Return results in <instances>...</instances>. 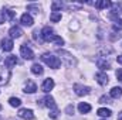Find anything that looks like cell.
Listing matches in <instances>:
<instances>
[{"label": "cell", "mask_w": 122, "mask_h": 120, "mask_svg": "<svg viewBox=\"0 0 122 120\" xmlns=\"http://www.w3.org/2000/svg\"><path fill=\"white\" fill-rule=\"evenodd\" d=\"M41 60H43V62H46L50 68H54V69H57V68L61 65L60 58L56 57V55H53V54H43Z\"/></svg>", "instance_id": "6da1fadb"}, {"label": "cell", "mask_w": 122, "mask_h": 120, "mask_svg": "<svg viewBox=\"0 0 122 120\" xmlns=\"http://www.w3.org/2000/svg\"><path fill=\"white\" fill-rule=\"evenodd\" d=\"M37 105L40 106H46V107H50V109H56V102L51 96H46L44 99L41 100H37Z\"/></svg>", "instance_id": "7a4b0ae2"}, {"label": "cell", "mask_w": 122, "mask_h": 120, "mask_svg": "<svg viewBox=\"0 0 122 120\" xmlns=\"http://www.w3.org/2000/svg\"><path fill=\"white\" fill-rule=\"evenodd\" d=\"M20 54H21V57H23L24 60H33V58H34V52L31 51L26 44L20 47Z\"/></svg>", "instance_id": "3957f363"}, {"label": "cell", "mask_w": 122, "mask_h": 120, "mask_svg": "<svg viewBox=\"0 0 122 120\" xmlns=\"http://www.w3.org/2000/svg\"><path fill=\"white\" fill-rule=\"evenodd\" d=\"M10 79V69L9 68H0V85L7 83Z\"/></svg>", "instance_id": "277c9868"}, {"label": "cell", "mask_w": 122, "mask_h": 120, "mask_svg": "<svg viewBox=\"0 0 122 120\" xmlns=\"http://www.w3.org/2000/svg\"><path fill=\"white\" fill-rule=\"evenodd\" d=\"M74 90H75V93H77L78 96H84V95H88L91 89H90L88 86H82V85H80V83H75V85H74Z\"/></svg>", "instance_id": "5b68a950"}, {"label": "cell", "mask_w": 122, "mask_h": 120, "mask_svg": "<svg viewBox=\"0 0 122 120\" xmlns=\"http://www.w3.org/2000/svg\"><path fill=\"white\" fill-rule=\"evenodd\" d=\"M95 79H97V82L99 83V85H108V82H109V78H108V75L107 74H104V72H98L97 75H95Z\"/></svg>", "instance_id": "8992f818"}, {"label": "cell", "mask_w": 122, "mask_h": 120, "mask_svg": "<svg viewBox=\"0 0 122 120\" xmlns=\"http://www.w3.org/2000/svg\"><path fill=\"white\" fill-rule=\"evenodd\" d=\"M19 116H20L21 119H26V120H33L34 119V113H33L31 109H20Z\"/></svg>", "instance_id": "52a82bcc"}, {"label": "cell", "mask_w": 122, "mask_h": 120, "mask_svg": "<svg viewBox=\"0 0 122 120\" xmlns=\"http://www.w3.org/2000/svg\"><path fill=\"white\" fill-rule=\"evenodd\" d=\"M53 88H54V81H53L51 78H47V79L43 82V85H41V89H43V92H46V93H48Z\"/></svg>", "instance_id": "ba28073f"}, {"label": "cell", "mask_w": 122, "mask_h": 120, "mask_svg": "<svg viewBox=\"0 0 122 120\" xmlns=\"http://www.w3.org/2000/svg\"><path fill=\"white\" fill-rule=\"evenodd\" d=\"M54 35V30L51 28V27H44L43 31H41V37H43V40L44 41H50V38Z\"/></svg>", "instance_id": "9c48e42d"}, {"label": "cell", "mask_w": 122, "mask_h": 120, "mask_svg": "<svg viewBox=\"0 0 122 120\" xmlns=\"http://www.w3.org/2000/svg\"><path fill=\"white\" fill-rule=\"evenodd\" d=\"M111 7H112V10H111V13H109L111 17H117V16H119L122 13V3H115V4H112Z\"/></svg>", "instance_id": "30bf717a"}, {"label": "cell", "mask_w": 122, "mask_h": 120, "mask_svg": "<svg viewBox=\"0 0 122 120\" xmlns=\"http://www.w3.org/2000/svg\"><path fill=\"white\" fill-rule=\"evenodd\" d=\"M9 34H10V37H11V38H19V37H21L23 30H21L19 26H13V27L9 30Z\"/></svg>", "instance_id": "8fae6325"}, {"label": "cell", "mask_w": 122, "mask_h": 120, "mask_svg": "<svg viewBox=\"0 0 122 120\" xmlns=\"http://www.w3.org/2000/svg\"><path fill=\"white\" fill-rule=\"evenodd\" d=\"M20 21H21V24H23V26H27V27H31V26H33V23H34L33 17H31L30 14H27V13H24V14L21 16Z\"/></svg>", "instance_id": "7c38bea8"}, {"label": "cell", "mask_w": 122, "mask_h": 120, "mask_svg": "<svg viewBox=\"0 0 122 120\" xmlns=\"http://www.w3.org/2000/svg\"><path fill=\"white\" fill-rule=\"evenodd\" d=\"M1 48L4 51H11L13 50V40L11 38H3L1 40Z\"/></svg>", "instance_id": "4fadbf2b"}, {"label": "cell", "mask_w": 122, "mask_h": 120, "mask_svg": "<svg viewBox=\"0 0 122 120\" xmlns=\"http://www.w3.org/2000/svg\"><path fill=\"white\" fill-rule=\"evenodd\" d=\"M16 64H17V58H16V55H9V57L4 60V66L9 68V69L13 68Z\"/></svg>", "instance_id": "5bb4252c"}, {"label": "cell", "mask_w": 122, "mask_h": 120, "mask_svg": "<svg viewBox=\"0 0 122 120\" xmlns=\"http://www.w3.org/2000/svg\"><path fill=\"white\" fill-rule=\"evenodd\" d=\"M37 90V85L33 82V81H27V83H26V86H24V92L26 93H34Z\"/></svg>", "instance_id": "9a60e30c"}, {"label": "cell", "mask_w": 122, "mask_h": 120, "mask_svg": "<svg viewBox=\"0 0 122 120\" xmlns=\"http://www.w3.org/2000/svg\"><path fill=\"white\" fill-rule=\"evenodd\" d=\"M97 66H98L99 69H102V71H105V69H109V68H111L109 62L104 61L102 58H98V60H97Z\"/></svg>", "instance_id": "2e32d148"}, {"label": "cell", "mask_w": 122, "mask_h": 120, "mask_svg": "<svg viewBox=\"0 0 122 120\" xmlns=\"http://www.w3.org/2000/svg\"><path fill=\"white\" fill-rule=\"evenodd\" d=\"M94 4H95L97 9H107V7H111L112 6V3L108 1V0H99V1H95Z\"/></svg>", "instance_id": "e0dca14e"}, {"label": "cell", "mask_w": 122, "mask_h": 120, "mask_svg": "<svg viewBox=\"0 0 122 120\" xmlns=\"http://www.w3.org/2000/svg\"><path fill=\"white\" fill-rule=\"evenodd\" d=\"M60 55L62 57V60L65 61V64H67V65H72V64H74L72 57H71L68 52H65V51H60Z\"/></svg>", "instance_id": "ac0fdd59"}, {"label": "cell", "mask_w": 122, "mask_h": 120, "mask_svg": "<svg viewBox=\"0 0 122 120\" xmlns=\"http://www.w3.org/2000/svg\"><path fill=\"white\" fill-rule=\"evenodd\" d=\"M109 95H111V97L118 99V97H121V96H122V89L119 88V86H115V88H112V89H111Z\"/></svg>", "instance_id": "d6986e66"}, {"label": "cell", "mask_w": 122, "mask_h": 120, "mask_svg": "<svg viewBox=\"0 0 122 120\" xmlns=\"http://www.w3.org/2000/svg\"><path fill=\"white\" fill-rule=\"evenodd\" d=\"M97 115L101 116V117H109V116L112 115V112H111L109 109H107V107H101V109H98Z\"/></svg>", "instance_id": "ffe728a7"}, {"label": "cell", "mask_w": 122, "mask_h": 120, "mask_svg": "<svg viewBox=\"0 0 122 120\" xmlns=\"http://www.w3.org/2000/svg\"><path fill=\"white\" fill-rule=\"evenodd\" d=\"M31 72H33L34 75H41V74L44 72V69H43V66H41L40 64H34V65L31 66Z\"/></svg>", "instance_id": "44dd1931"}, {"label": "cell", "mask_w": 122, "mask_h": 120, "mask_svg": "<svg viewBox=\"0 0 122 120\" xmlns=\"http://www.w3.org/2000/svg\"><path fill=\"white\" fill-rule=\"evenodd\" d=\"M78 110L81 113H88V112H91V105H88V103H80L78 105Z\"/></svg>", "instance_id": "7402d4cb"}, {"label": "cell", "mask_w": 122, "mask_h": 120, "mask_svg": "<svg viewBox=\"0 0 122 120\" xmlns=\"http://www.w3.org/2000/svg\"><path fill=\"white\" fill-rule=\"evenodd\" d=\"M62 9V3L61 1H53L51 3V10H53V13H58V10Z\"/></svg>", "instance_id": "603a6c76"}, {"label": "cell", "mask_w": 122, "mask_h": 120, "mask_svg": "<svg viewBox=\"0 0 122 120\" xmlns=\"http://www.w3.org/2000/svg\"><path fill=\"white\" fill-rule=\"evenodd\" d=\"M9 103H10V106H13V107H19V106L21 105V100H20L19 97H10V99H9Z\"/></svg>", "instance_id": "cb8c5ba5"}, {"label": "cell", "mask_w": 122, "mask_h": 120, "mask_svg": "<svg viewBox=\"0 0 122 120\" xmlns=\"http://www.w3.org/2000/svg\"><path fill=\"white\" fill-rule=\"evenodd\" d=\"M50 41H53V42H56V44H58V45H62V44H64V40H62L61 37H58V35H56V34L50 38Z\"/></svg>", "instance_id": "d4e9b609"}, {"label": "cell", "mask_w": 122, "mask_h": 120, "mask_svg": "<svg viewBox=\"0 0 122 120\" xmlns=\"http://www.w3.org/2000/svg\"><path fill=\"white\" fill-rule=\"evenodd\" d=\"M50 20L51 21H54V23H57V21H60L61 20V13H51V16H50Z\"/></svg>", "instance_id": "484cf974"}, {"label": "cell", "mask_w": 122, "mask_h": 120, "mask_svg": "<svg viewBox=\"0 0 122 120\" xmlns=\"http://www.w3.org/2000/svg\"><path fill=\"white\" fill-rule=\"evenodd\" d=\"M114 30H118V31L122 30V20L121 18H119V20H118V18L115 20V23H114Z\"/></svg>", "instance_id": "4316f807"}, {"label": "cell", "mask_w": 122, "mask_h": 120, "mask_svg": "<svg viewBox=\"0 0 122 120\" xmlns=\"http://www.w3.org/2000/svg\"><path fill=\"white\" fill-rule=\"evenodd\" d=\"M57 116H58V110H57V107H56V109H53V110H51L50 117H51V119H57Z\"/></svg>", "instance_id": "83f0119b"}, {"label": "cell", "mask_w": 122, "mask_h": 120, "mask_svg": "<svg viewBox=\"0 0 122 120\" xmlns=\"http://www.w3.org/2000/svg\"><path fill=\"white\" fill-rule=\"evenodd\" d=\"M99 103H111V102H109V97L108 96H101L99 97Z\"/></svg>", "instance_id": "f1b7e54d"}, {"label": "cell", "mask_w": 122, "mask_h": 120, "mask_svg": "<svg viewBox=\"0 0 122 120\" xmlns=\"http://www.w3.org/2000/svg\"><path fill=\"white\" fill-rule=\"evenodd\" d=\"M117 78L122 82V69H118V71H117Z\"/></svg>", "instance_id": "f546056e"}, {"label": "cell", "mask_w": 122, "mask_h": 120, "mask_svg": "<svg viewBox=\"0 0 122 120\" xmlns=\"http://www.w3.org/2000/svg\"><path fill=\"white\" fill-rule=\"evenodd\" d=\"M67 113H68V115H72V113H74V107H72V106H68V107H67Z\"/></svg>", "instance_id": "4dcf8cb0"}, {"label": "cell", "mask_w": 122, "mask_h": 120, "mask_svg": "<svg viewBox=\"0 0 122 120\" xmlns=\"http://www.w3.org/2000/svg\"><path fill=\"white\" fill-rule=\"evenodd\" d=\"M117 61H118V64L122 65V55H118V57H117Z\"/></svg>", "instance_id": "1f68e13d"}, {"label": "cell", "mask_w": 122, "mask_h": 120, "mask_svg": "<svg viewBox=\"0 0 122 120\" xmlns=\"http://www.w3.org/2000/svg\"><path fill=\"white\" fill-rule=\"evenodd\" d=\"M118 120H122V112L119 113V115H118Z\"/></svg>", "instance_id": "d6a6232c"}, {"label": "cell", "mask_w": 122, "mask_h": 120, "mask_svg": "<svg viewBox=\"0 0 122 120\" xmlns=\"http://www.w3.org/2000/svg\"><path fill=\"white\" fill-rule=\"evenodd\" d=\"M0 110H1V105H0Z\"/></svg>", "instance_id": "836d02e7"}]
</instances>
